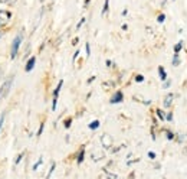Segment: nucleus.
<instances>
[{
    "mask_svg": "<svg viewBox=\"0 0 187 179\" xmlns=\"http://www.w3.org/2000/svg\"><path fill=\"white\" fill-rule=\"evenodd\" d=\"M155 114L158 116V119H160L161 121H164V120H166V117H164V114H163V111H161V110H155Z\"/></svg>",
    "mask_w": 187,
    "mask_h": 179,
    "instance_id": "4468645a",
    "label": "nucleus"
},
{
    "mask_svg": "<svg viewBox=\"0 0 187 179\" xmlns=\"http://www.w3.org/2000/svg\"><path fill=\"white\" fill-rule=\"evenodd\" d=\"M84 23H85V18H82V19H81V22L78 23V26H76V29H79V28H81V26H82Z\"/></svg>",
    "mask_w": 187,
    "mask_h": 179,
    "instance_id": "393cba45",
    "label": "nucleus"
},
{
    "mask_svg": "<svg viewBox=\"0 0 187 179\" xmlns=\"http://www.w3.org/2000/svg\"><path fill=\"white\" fill-rule=\"evenodd\" d=\"M76 43H78V38H75V39H73V42H72V45H76Z\"/></svg>",
    "mask_w": 187,
    "mask_h": 179,
    "instance_id": "2f4dec72",
    "label": "nucleus"
},
{
    "mask_svg": "<svg viewBox=\"0 0 187 179\" xmlns=\"http://www.w3.org/2000/svg\"><path fill=\"white\" fill-rule=\"evenodd\" d=\"M71 121H72V119H66V120H65V127H66V129L71 127Z\"/></svg>",
    "mask_w": 187,
    "mask_h": 179,
    "instance_id": "5701e85b",
    "label": "nucleus"
},
{
    "mask_svg": "<svg viewBox=\"0 0 187 179\" xmlns=\"http://www.w3.org/2000/svg\"><path fill=\"white\" fill-rule=\"evenodd\" d=\"M3 35H4V33H3V31H0V38H1Z\"/></svg>",
    "mask_w": 187,
    "mask_h": 179,
    "instance_id": "72a5a7b5",
    "label": "nucleus"
},
{
    "mask_svg": "<svg viewBox=\"0 0 187 179\" xmlns=\"http://www.w3.org/2000/svg\"><path fill=\"white\" fill-rule=\"evenodd\" d=\"M167 120H169V121L173 120V113H169V114H167Z\"/></svg>",
    "mask_w": 187,
    "mask_h": 179,
    "instance_id": "c756f323",
    "label": "nucleus"
},
{
    "mask_svg": "<svg viewBox=\"0 0 187 179\" xmlns=\"http://www.w3.org/2000/svg\"><path fill=\"white\" fill-rule=\"evenodd\" d=\"M78 55H79V51H76V52L73 54V58H72V62H75V61H76V58H78Z\"/></svg>",
    "mask_w": 187,
    "mask_h": 179,
    "instance_id": "bb28decb",
    "label": "nucleus"
},
{
    "mask_svg": "<svg viewBox=\"0 0 187 179\" xmlns=\"http://www.w3.org/2000/svg\"><path fill=\"white\" fill-rule=\"evenodd\" d=\"M135 81L137 82H143V81H144V77H143L141 74H138V75H135Z\"/></svg>",
    "mask_w": 187,
    "mask_h": 179,
    "instance_id": "6ab92c4d",
    "label": "nucleus"
},
{
    "mask_svg": "<svg viewBox=\"0 0 187 179\" xmlns=\"http://www.w3.org/2000/svg\"><path fill=\"white\" fill-rule=\"evenodd\" d=\"M42 162H43V159L40 158V159H39V161H37V162H36V163L33 165V170H37V168H39V166L42 165Z\"/></svg>",
    "mask_w": 187,
    "mask_h": 179,
    "instance_id": "dca6fc26",
    "label": "nucleus"
},
{
    "mask_svg": "<svg viewBox=\"0 0 187 179\" xmlns=\"http://www.w3.org/2000/svg\"><path fill=\"white\" fill-rule=\"evenodd\" d=\"M167 139H174V134H173V133H171V131H167Z\"/></svg>",
    "mask_w": 187,
    "mask_h": 179,
    "instance_id": "cd10ccee",
    "label": "nucleus"
},
{
    "mask_svg": "<svg viewBox=\"0 0 187 179\" xmlns=\"http://www.w3.org/2000/svg\"><path fill=\"white\" fill-rule=\"evenodd\" d=\"M171 85V81H167V80H166V81H164V85H163V87H164V88H167V87H170Z\"/></svg>",
    "mask_w": 187,
    "mask_h": 179,
    "instance_id": "a878e982",
    "label": "nucleus"
},
{
    "mask_svg": "<svg viewBox=\"0 0 187 179\" xmlns=\"http://www.w3.org/2000/svg\"><path fill=\"white\" fill-rule=\"evenodd\" d=\"M40 1H45V0H40Z\"/></svg>",
    "mask_w": 187,
    "mask_h": 179,
    "instance_id": "f704fd0d",
    "label": "nucleus"
},
{
    "mask_svg": "<svg viewBox=\"0 0 187 179\" xmlns=\"http://www.w3.org/2000/svg\"><path fill=\"white\" fill-rule=\"evenodd\" d=\"M17 0H0V3H3V4H13Z\"/></svg>",
    "mask_w": 187,
    "mask_h": 179,
    "instance_id": "f3484780",
    "label": "nucleus"
},
{
    "mask_svg": "<svg viewBox=\"0 0 187 179\" xmlns=\"http://www.w3.org/2000/svg\"><path fill=\"white\" fill-rule=\"evenodd\" d=\"M35 64H36V56H30L29 61L26 62V67H25V71L26 72H30L35 68Z\"/></svg>",
    "mask_w": 187,
    "mask_h": 179,
    "instance_id": "423d86ee",
    "label": "nucleus"
},
{
    "mask_svg": "<svg viewBox=\"0 0 187 179\" xmlns=\"http://www.w3.org/2000/svg\"><path fill=\"white\" fill-rule=\"evenodd\" d=\"M158 74H160V78H161L163 81H166V80H167V72L164 71V68H163V67H158Z\"/></svg>",
    "mask_w": 187,
    "mask_h": 179,
    "instance_id": "9d476101",
    "label": "nucleus"
},
{
    "mask_svg": "<svg viewBox=\"0 0 187 179\" xmlns=\"http://www.w3.org/2000/svg\"><path fill=\"white\" fill-rule=\"evenodd\" d=\"M3 123H4V114L0 116V131H1V127H3Z\"/></svg>",
    "mask_w": 187,
    "mask_h": 179,
    "instance_id": "412c9836",
    "label": "nucleus"
},
{
    "mask_svg": "<svg viewBox=\"0 0 187 179\" xmlns=\"http://www.w3.org/2000/svg\"><path fill=\"white\" fill-rule=\"evenodd\" d=\"M148 156H150V159H155V153L154 152H148Z\"/></svg>",
    "mask_w": 187,
    "mask_h": 179,
    "instance_id": "c85d7f7f",
    "label": "nucleus"
},
{
    "mask_svg": "<svg viewBox=\"0 0 187 179\" xmlns=\"http://www.w3.org/2000/svg\"><path fill=\"white\" fill-rule=\"evenodd\" d=\"M171 103H173V94H169V95H166V98H164V107H170Z\"/></svg>",
    "mask_w": 187,
    "mask_h": 179,
    "instance_id": "1a4fd4ad",
    "label": "nucleus"
},
{
    "mask_svg": "<svg viewBox=\"0 0 187 179\" xmlns=\"http://www.w3.org/2000/svg\"><path fill=\"white\" fill-rule=\"evenodd\" d=\"M181 49H183V42H179V43L174 46V54H179Z\"/></svg>",
    "mask_w": 187,
    "mask_h": 179,
    "instance_id": "ddd939ff",
    "label": "nucleus"
},
{
    "mask_svg": "<svg viewBox=\"0 0 187 179\" xmlns=\"http://www.w3.org/2000/svg\"><path fill=\"white\" fill-rule=\"evenodd\" d=\"M12 84H13V78H9V80H6L4 81V84H3V87H1V97H6L7 94H9V91L12 88Z\"/></svg>",
    "mask_w": 187,
    "mask_h": 179,
    "instance_id": "20e7f679",
    "label": "nucleus"
},
{
    "mask_svg": "<svg viewBox=\"0 0 187 179\" xmlns=\"http://www.w3.org/2000/svg\"><path fill=\"white\" fill-rule=\"evenodd\" d=\"M164 19H166V16H164V15H163V13H161V15H160V16H158V19H157V20H158V22H160V23H163V22H164Z\"/></svg>",
    "mask_w": 187,
    "mask_h": 179,
    "instance_id": "b1692460",
    "label": "nucleus"
},
{
    "mask_svg": "<svg viewBox=\"0 0 187 179\" xmlns=\"http://www.w3.org/2000/svg\"><path fill=\"white\" fill-rule=\"evenodd\" d=\"M84 158H85V147H81V150H79V153H78V158H76L78 165H81V163L84 162Z\"/></svg>",
    "mask_w": 187,
    "mask_h": 179,
    "instance_id": "0eeeda50",
    "label": "nucleus"
},
{
    "mask_svg": "<svg viewBox=\"0 0 187 179\" xmlns=\"http://www.w3.org/2000/svg\"><path fill=\"white\" fill-rule=\"evenodd\" d=\"M55 163H52V166H51V169H49V172H48V175H46V178H51V175H52V172H53V169H55Z\"/></svg>",
    "mask_w": 187,
    "mask_h": 179,
    "instance_id": "aec40b11",
    "label": "nucleus"
},
{
    "mask_svg": "<svg viewBox=\"0 0 187 179\" xmlns=\"http://www.w3.org/2000/svg\"><path fill=\"white\" fill-rule=\"evenodd\" d=\"M10 19H12V13L9 10H0V29L6 26Z\"/></svg>",
    "mask_w": 187,
    "mask_h": 179,
    "instance_id": "7ed1b4c3",
    "label": "nucleus"
},
{
    "mask_svg": "<svg viewBox=\"0 0 187 179\" xmlns=\"http://www.w3.org/2000/svg\"><path fill=\"white\" fill-rule=\"evenodd\" d=\"M43 127H45V123H40V127H39V130H37V134H36L37 137L42 134V131H43Z\"/></svg>",
    "mask_w": 187,
    "mask_h": 179,
    "instance_id": "a211bd4d",
    "label": "nucleus"
},
{
    "mask_svg": "<svg viewBox=\"0 0 187 179\" xmlns=\"http://www.w3.org/2000/svg\"><path fill=\"white\" fill-rule=\"evenodd\" d=\"M62 85H64V80H61V81L58 82L56 88H55V91H53V100H52V111H55V110H56V106H58V97H59V92H61V88H62Z\"/></svg>",
    "mask_w": 187,
    "mask_h": 179,
    "instance_id": "f03ea898",
    "label": "nucleus"
},
{
    "mask_svg": "<svg viewBox=\"0 0 187 179\" xmlns=\"http://www.w3.org/2000/svg\"><path fill=\"white\" fill-rule=\"evenodd\" d=\"M89 1H91V0H85V4H84V6H88V3H89Z\"/></svg>",
    "mask_w": 187,
    "mask_h": 179,
    "instance_id": "473e14b6",
    "label": "nucleus"
},
{
    "mask_svg": "<svg viewBox=\"0 0 187 179\" xmlns=\"http://www.w3.org/2000/svg\"><path fill=\"white\" fill-rule=\"evenodd\" d=\"M124 100V94H122V91H115V94L111 97V104H117V103H121Z\"/></svg>",
    "mask_w": 187,
    "mask_h": 179,
    "instance_id": "39448f33",
    "label": "nucleus"
},
{
    "mask_svg": "<svg viewBox=\"0 0 187 179\" xmlns=\"http://www.w3.org/2000/svg\"><path fill=\"white\" fill-rule=\"evenodd\" d=\"M179 62H180V61H179V54H174V58H173V65H174V67H177V65H179Z\"/></svg>",
    "mask_w": 187,
    "mask_h": 179,
    "instance_id": "2eb2a0df",
    "label": "nucleus"
},
{
    "mask_svg": "<svg viewBox=\"0 0 187 179\" xmlns=\"http://www.w3.org/2000/svg\"><path fill=\"white\" fill-rule=\"evenodd\" d=\"M22 40H23V33L20 32V33L13 39V43H12V49H10V58H12V59H15L17 56V54H19V48H20Z\"/></svg>",
    "mask_w": 187,
    "mask_h": 179,
    "instance_id": "f257e3e1",
    "label": "nucleus"
},
{
    "mask_svg": "<svg viewBox=\"0 0 187 179\" xmlns=\"http://www.w3.org/2000/svg\"><path fill=\"white\" fill-rule=\"evenodd\" d=\"M85 48H86V56H89L91 55V46H89V43H86Z\"/></svg>",
    "mask_w": 187,
    "mask_h": 179,
    "instance_id": "4be33fe9",
    "label": "nucleus"
},
{
    "mask_svg": "<svg viewBox=\"0 0 187 179\" xmlns=\"http://www.w3.org/2000/svg\"><path fill=\"white\" fill-rule=\"evenodd\" d=\"M101 140H102V143H104L105 147H109V146H111V139H109L108 134H104V136L101 137Z\"/></svg>",
    "mask_w": 187,
    "mask_h": 179,
    "instance_id": "6e6552de",
    "label": "nucleus"
},
{
    "mask_svg": "<svg viewBox=\"0 0 187 179\" xmlns=\"http://www.w3.org/2000/svg\"><path fill=\"white\" fill-rule=\"evenodd\" d=\"M22 156H23V155H19V156H17V159L15 161V163H16V165H17V163H19L20 161H22Z\"/></svg>",
    "mask_w": 187,
    "mask_h": 179,
    "instance_id": "7c9ffc66",
    "label": "nucleus"
},
{
    "mask_svg": "<svg viewBox=\"0 0 187 179\" xmlns=\"http://www.w3.org/2000/svg\"><path fill=\"white\" fill-rule=\"evenodd\" d=\"M99 124H101V123H99L98 120H94L92 123H89V126H88V127H89L91 130H97V129L99 127Z\"/></svg>",
    "mask_w": 187,
    "mask_h": 179,
    "instance_id": "f8f14e48",
    "label": "nucleus"
},
{
    "mask_svg": "<svg viewBox=\"0 0 187 179\" xmlns=\"http://www.w3.org/2000/svg\"><path fill=\"white\" fill-rule=\"evenodd\" d=\"M108 9H109V0H105V1H104V7H102V12H101L102 16H104V15H107Z\"/></svg>",
    "mask_w": 187,
    "mask_h": 179,
    "instance_id": "9b49d317",
    "label": "nucleus"
}]
</instances>
